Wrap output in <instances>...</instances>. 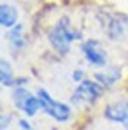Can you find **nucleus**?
Returning a JSON list of instances; mask_svg holds the SVG:
<instances>
[{
  "label": "nucleus",
  "instance_id": "nucleus-1",
  "mask_svg": "<svg viewBox=\"0 0 128 130\" xmlns=\"http://www.w3.org/2000/svg\"><path fill=\"white\" fill-rule=\"evenodd\" d=\"M81 34L76 32L71 24H70L68 18H60L57 24L54 25L49 32V43L52 44V48L57 51L59 54L65 56L70 49V43H73L74 40H79Z\"/></svg>",
  "mask_w": 128,
  "mask_h": 130
},
{
  "label": "nucleus",
  "instance_id": "nucleus-2",
  "mask_svg": "<svg viewBox=\"0 0 128 130\" xmlns=\"http://www.w3.org/2000/svg\"><path fill=\"white\" fill-rule=\"evenodd\" d=\"M38 99H40V103H41V109L44 113H48L51 118H54L57 122H65L70 119V116H71L70 106L62 102H55L49 95V92H46L44 89L38 90Z\"/></svg>",
  "mask_w": 128,
  "mask_h": 130
},
{
  "label": "nucleus",
  "instance_id": "nucleus-3",
  "mask_svg": "<svg viewBox=\"0 0 128 130\" xmlns=\"http://www.w3.org/2000/svg\"><path fill=\"white\" fill-rule=\"evenodd\" d=\"M104 30L108 38L114 41L128 40V16L122 13H111L104 19Z\"/></svg>",
  "mask_w": 128,
  "mask_h": 130
},
{
  "label": "nucleus",
  "instance_id": "nucleus-4",
  "mask_svg": "<svg viewBox=\"0 0 128 130\" xmlns=\"http://www.w3.org/2000/svg\"><path fill=\"white\" fill-rule=\"evenodd\" d=\"M103 92V86L100 83H95L90 79H84L76 87L74 94L71 95V102L79 105V103H95Z\"/></svg>",
  "mask_w": 128,
  "mask_h": 130
},
{
  "label": "nucleus",
  "instance_id": "nucleus-5",
  "mask_svg": "<svg viewBox=\"0 0 128 130\" xmlns=\"http://www.w3.org/2000/svg\"><path fill=\"white\" fill-rule=\"evenodd\" d=\"M13 102H14V105L21 109V111H24L29 118L35 116L38 113V109L41 108L40 99L35 97V95H32L27 89H24L21 86H17L14 89V92H13Z\"/></svg>",
  "mask_w": 128,
  "mask_h": 130
},
{
  "label": "nucleus",
  "instance_id": "nucleus-6",
  "mask_svg": "<svg viewBox=\"0 0 128 130\" xmlns=\"http://www.w3.org/2000/svg\"><path fill=\"white\" fill-rule=\"evenodd\" d=\"M82 54L87 59V62H90L92 65L97 67H104L106 65V51L101 48V44L97 40H87L82 43Z\"/></svg>",
  "mask_w": 128,
  "mask_h": 130
},
{
  "label": "nucleus",
  "instance_id": "nucleus-7",
  "mask_svg": "<svg viewBox=\"0 0 128 130\" xmlns=\"http://www.w3.org/2000/svg\"><path fill=\"white\" fill-rule=\"evenodd\" d=\"M104 118L111 122H117V124H123L128 127V102L120 100L109 103L104 108Z\"/></svg>",
  "mask_w": 128,
  "mask_h": 130
},
{
  "label": "nucleus",
  "instance_id": "nucleus-8",
  "mask_svg": "<svg viewBox=\"0 0 128 130\" xmlns=\"http://www.w3.org/2000/svg\"><path fill=\"white\" fill-rule=\"evenodd\" d=\"M17 22V10L11 5L2 3L0 5V24L6 29L14 27Z\"/></svg>",
  "mask_w": 128,
  "mask_h": 130
},
{
  "label": "nucleus",
  "instance_id": "nucleus-9",
  "mask_svg": "<svg viewBox=\"0 0 128 130\" xmlns=\"http://www.w3.org/2000/svg\"><path fill=\"white\" fill-rule=\"evenodd\" d=\"M120 76H122V70H120L119 67H114L109 71H106V73H97L95 75L97 81L103 87H111L114 83H117L120 79Z\"/></svg>",
  "mask_w": 128,
  "mask_h": 130
},
{
  "label": "nucleus",
  "instance_id": "nucleus-10",
  "mask_svg": "<svg viewBox=\"0 0 128 130\" xmlns=\"http://www.w3.org/2000/svg\"><path fill=\"white\" fill-rule=\"evenodd\" d=\"M0 79H2V84L3 86H16L17 84V79H14L13 76V70H11V65L6 62L5 59L0 60Z\"/></svg>",
  "mask_w": 128,
  "mask_h": 130
},
{
  "label": "nucleus",
  "instance_id": "nucleus-11",
  "mask_svg": "<svg viewBox=\"0 0 128 130\" xmlns=\"http://www.w3.org/2000/svg\"><path fill=\"white\" fill-rule=\"evenodd\" d=\"M8 40L11 41V44L14 46L16 49H21V48H24V44H25V41H24V37H22V25L21 24H17V25H14V27H11V30L8 32Z\"/></svg>",
  "mask_w": 128,
  "mask_h": 130
},
{
  "label": "nucleus",
  "instance_id": "nucleus-12",
  "mask_svg": "<svg viewBox=\"0 0 128 130\" xmlns=\"http://www.w3.org/2000/svg\"><path fill=\"white\" fill-rule=\"evenodd\" d=\"M73 79L78 81V83L84 81V73H82V70H76V71H74V73H73Z\"/></svg>",
  "mask_w": 128,
  "mask_h": 130
},
{
  "label": "nucleus",
  "instance_id": "nucleus-13",
  "mask_svg": "<svg viewBox=\"0 0 128 130\" xmlns=\"http://www.w3.org/2000/svg\"><path fill=\"white\" fill-rule=\"evenodd\" d=\"M10 119H11V116L2 114V130H6V125H10Z\"/></svg>",
  "mask_w": 128,
  "mask_h": 130
},
{
  "label": "nucleus",
  "instance_id": "nucleus-14",
  "mask_svg": "<svg viewBox=\"0 0 128 130\" xmlns=\"http://www.w3.org/2000/svg\"><path fill=\"white\" fill-rule=\"evenodd\" d=\"M19 127H21L22 130H33V128H32V125L29 124V121H25V119L19 121Z\"/></svg>",
  "mask_w": 128,
  "mask_h": 130
}]
</instances>
